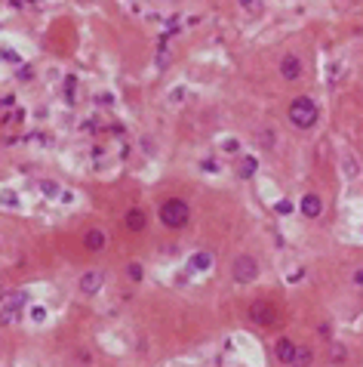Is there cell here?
Masks as SVG:
<instances>
[{"instance_id":"ffe728a7","label":"cell","mask_w":363,"mask_h":367,"mask_svg":"<svg viewBox=\"0 0 363 367\" xmlns=\"http://www.w3.org/2000/svg\"><path fill=\"white\" fill-rule=\"evenodd\" d=\"M31 318L37 321V324H43V321H46V308H43V306H34V308H31Z\"/></svg>"},{"instance_id":"9a60e30c","label":"cell","mask_w":363,"mask_h":367,"mask_svg":"<svg viewBox=\"0 0 363 367\" xmlns=\"http://www.w3.org/2000/svg\"><path fill=\"white\" fill-rule=\"evenodd\" d=\"M345 358H348V349L342 346V342H333L330 346V361L333 364H345Z\"/></svg>"},{"instance_id":"4316f807","label":"cell","mask_w":363,"mask_h":367,"mask_svg":"<svg viewBox=\"0 0 363 367\" xmlns=\"http://www.w3.org/2000/svg\"><path fill=\"white\" fill-rule=\"evenodd\" d=\"M157 65H160V68H167V65H169V56H167V53H160V56H157Z\"/></svg>"},{"instance_id":"6da1fadb","label":"cell","mask_w":363,"mask_h":367,"mask_svg":"<svg viewBox=\"0 0 363 367\" xmlns=\"http://www.w3.org/2000/svg\"><path fill=\"white\" fill-rule=\"evenodd\" d=\"M317 118H320V111H317V105H314L308 96H299V99L289 105V121H292V127H299V130L314 127Z\"/></svg>"},{"instance_id":"8fae6325","label":"cell","mask_w":363,"mask_h":367,"mask_svg":"<svg viewBox=\"0 0 363 367\" xmlns=\"http://www.w3.org/2000/svg\"><path fill=\"white\" fill-rule=\"evenodd\" d=\"M145 210H139V207H133L130 213H126V228H130V232H142L145 228Z\"/></svg>"},{"instance_id":"e0dca14e","label":"cell","mask_w":363,"mask_h":367,"mask_svg":"<svg viewBox=\"0 0 363 367\" xmlns=\"http://www.w3.org/2000/svg\"><path fill=\"white\" fill-rule=\"evenodd\" d=\"M126 275H130V281H142V266H139V262H130V266H126Z\"/></svg>"},{"instance_id":"277c9868","label":"cell","mask_w":363,"mask_h":367,"mask_svg":"<svg viewBox=\"0 0 363 367\" xmlns=\"http://www.w3.org/2000/svg\"><path fill=\"white\" fill-rule=\"evenodd\" d=\"M274 315H277V308H274L271 303H265V300H259V303H252V306H250V318L255 321V324H262V327L271 324Z\"/></svg>"},{"instance_id":"5b68a950","label":"cell","mask_w":363,"mask_h":367,"mask_svg":"<svg viewBox=\"0 0 363 367\" xmlns=\"http://www.w3.org/2000/svg\"><path fill=\"white\" fill-rule=\"evenodd\" d=\"M102 281H105V275H102V272H84V275H80V281H77V287H80V293L92 296V293H99Z\"/></svg>"},{"instance_id":"5bb4252c","label":"cell","mask_w":363,"mask_h":367,"mask_svg":"<svg viewBox=\"0 0 363 367\" xmlns=\"http://www.w3.org/2000/svg\"><path fill=\"white\" fill-rule=\"evenodd\" d=\"M255 170H259V160H255L252 154L240 157V179H250V176H255Z\"/></svg>"},{"instance_id":"4fadbf2b","label":"cell","mask_w":363,"mask_h":367,"mask_svg":"<svg viewBox=\"0 0 363 367\" xmlns=\"http://www.w3.org/2000/svg\"><path fill=\"white\" fill-rule=\"evenodd\" d=\"M311 358H314V352L308 346H296V355H292V367H311Z\"/></svg>"},{"instance_id":"3957f363","label":"cell","mask_w":363,"mask_h":367,"mask_svg":"<svg viewBox=\"0 0 363 367\" xmlns=\"http://www.w3.org/2000/svg\"><path fill=\"white\" fill-rule=\"evenodd\" d=\"M231 275L237 284H252L255 278H259V262H255L252 256H237L231 266Z\"/></svg>"},{"instance_id":"603a6c76","label":"cell","mask_w":363,"mask_h":367,"mask_svg":"<svg viewBox=\"0 0 363 367\" xmlns=\"http://www.w3.org/2000/svg\"><path fill=\"white\" fill-rule=\"evenodd\" d=\"M3 59L9 62V65H19L22 59H19V53H13V50H3Z\"/></svg>"},{"instance_id":"f1b7e54d","label":"cell","mask_w":363,"mask_h":367,"mask_svg":"<svg viewBox=\"0 0 363 367\" xmlns=\"http://www.w3.org/2000/svg\"><path fill=\"white\" fill-rule=\"evenodd\" d=\"M9 3H13V6H22V0H9Z\"/></svg>"},{"instance_id":"7c38bea8","label":"cell","mask_w":363,"mask_h":367,"mask_svg":"<svg viewBox=\"0 0 363 367\" xmlns=\"http://www.w3.org/2000/svg\"><path fill=\"white\" fill-rule=\"evenodd\" d=\"M191 269H194V272H209V269H213V253H206V250L194 253V256H191Z\"/></svg>"},{"instance_id":"83f0119b","label":"cell","mask_w":363,"mask_h":367,"mask_svg":"<svg viewBox=\"0 0 363 367\" xmlns=\"http://www.w3.org/2000/svg\"><path fill=\"white\" fill-rule=\"evenodd\" d=\"M169 99H172V102H179V99H185V90H182V87H179V90H175V93H172V96H169Z\"/></svg>"},{"instance_id":"2e32d148","label":"cell","mask_w":363,"mask_h":367,"mask_svg":"<svg viewBox=\"0 0 363 367\" xmlns=\"http://www.w3.org/2000/svg\"><path fill=\"white\" fill-rule=\"evenodd\" d=\"M40 191L46 194V198H58V194H62L58 182H53V179H43V182H40Z\"/></svg>"},{"instance_id":"7a4b0ae2","label":"cell","mask_w":363,"mask_h":367,"mask_svg":"<svg viewBox=\"0 0 363 367\" xmlns=\"http://www.w3.org/2000/svg\"><path fill=\"white\" fill-rule=\"evenodd\" d=\"M188 219H191V210H188V204H185V201H179V198L163 201L160 222L167 225V228H182V225H188Z\"/></svg>"},{"instance_id":"d4e9b609","label":"cell","mask_w":363,"mask_h":367,"mask_svg":"<svg viewBox=\"0 0 363 367\" xmlns=\"http://www.w3.org/2000/svg\"><path fill=\"white\" fill-rule=\"evenodd\" d=\"M96 102H99V105H111V102H114V99H111L108 93H99V96H96Z\"/></svg>"},{"instance_id":"52a82bcc","label":"cell","mask_w":363,"mask_h":367,"mask_svg":"<svg viewBox=\"0 0 363 367\" xmlns=\"http://www.w3.org/2000/svg\"><path fill=\"white\" fill-rule=\"evenodd\" d=\"M280 74L286 80H299L302 77V59L299 56H283V62H280Z\"/></svg>"},{"instance_id":"44dd1931","label":"cell","mask_w":363,"mask_h":367,"mask_svg":"<svg viewBox=\"0 0 363 367\" xmlns=\"http://www.w3.org/2000/svg\"><path fill=\"white\" fill-rule=\"evenodd\" d=\"M345 176H357V160L354 157H345Z\"/></svg>"},{"instance_id":"484cf974","label":"cell","mask_w":363,"mask_h":367,"mask_svg":"<svg viewBox=\"0 0 363 367\" xmlns=\"http://www.w3.org/2000/svg\"><path fill=\"white\" fill-rule=\"evenodd\" d=\"M203 167L209 170V173H216V170H219V164H216V160H213V157H206V160H203Z\"/></svg>"},{"instance_id":"ba28073f","label":"cell","mask_w":363,"mask_h":367,"mask_svg":"<svg viewBox=\"0 0 363 367\" xmlns=\"http://www.w3.org/2000/svg\"><path fill=\"white\" fill-rule=\"evenodd\" d=\"M299 210L305 213L308 219H317L320 210H323V201L317 198V194H305V198H302V204H299Z\"/></svg>"},{"instance_id":"d6986e66","label":"cell","mask_w":363,"mask_h":367,"mask_svg":"<svg viewBox=\"0 0 363 367\" xmlns=\"http://www.w3.org/2000/svg\"><path fill=\"white\" fill-rule=\"evenodd\" d=\"M274 210H277V216H289V213H292V204H289V201H277Z\"/></svg>"},{"instance_id":"7402d4cb","label":"cell","mask_w":363,"mask_h":367,"mask_svg":"<svg viewBox=\"0 0 363 367\" xmlns=\"http://www.w3.org/2000/svg\"><path fill=\"white\" fill-rule=\"evenodd\" d=\"M0 201H3V204H9V207H19V198H16L13 191H3V194H0Z\"/></svg>"},{"instance_id":"8992f818","label":"cell","mask_w":363,"mask_h":367,"mask_svg":"<svg viewBox=\"0 0 363 367\" xmlns=\"http://www.w3.org/2000/svg\"><path fill=\"white\" fill-rule=\"evenodd\" d=\"M28 306V293L25 290H9V293H3V312H19V308H25Z\"/></svg>"},{"instance_id":"30bf717a","label":"cell","mask_w":363,"mask_h":367,"mask_svg":"<svg viewBox=\"0 0 363 367\" xmlns=\"http://www.w3.org/2000/svg\"><path fill=\"white\" fill-rule=\"evenodd\" d=\"M274 355H277V361H283V364H292V355H296V342H289V339H277V346H274Z\"/></svg>"},{"instance_id":"9c48e42d","label":"cell","mask_w":363,"mask_h":367,"mask_svg":"<svg viewBox=\"0 0 363 367\" xmlns=\"http://www.w3.org/2000/svg\"><path fill=\"white\" fill-rule=\"evenodd\" d=\"M105 241H108V235H105L102 228H89L86 238H84V244H86V250H92V253H96V250L105 247Z\"/></svg>"},{"instance_id":"ac0fdd59","label":"cell","mask_w":363,"mask_h":367,"mask_svg":"<svg viewBox=\"0 0 363 367\" xmlns=\"http://www.w3.org/2000/svg\"><path fill=\"white\" fill-rule=\"evenodd\" d=\"M240 6L247 13H262V0H240Z\"/></svg>"},{"instance_id":"cb8c5ba5","label":"cell","mask_w":363,"mask_h":367,"mask_svg":"<svg viewBox=\"0 0 363 367\" xmlns=\"http://www.w3.org/2000/svg\"><path fill=\"white\" fill-rule=\"evenodd\" d=\"M222 148H225V152H237L240 145H237V139H225V145H222Z\"/></svg>"}]
</instances>
